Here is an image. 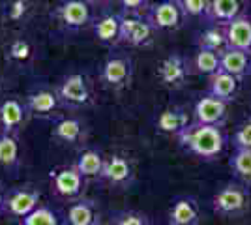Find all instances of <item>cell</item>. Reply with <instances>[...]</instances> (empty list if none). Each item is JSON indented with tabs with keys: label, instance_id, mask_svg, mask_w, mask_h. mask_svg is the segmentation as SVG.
I'll use <instances>...</instances> for the list:
<instances>
[{
	"label": "cell",
	"instance_id": "7",
	"mask_svg": "<svg viewBox=\"0 0 251 225\" xmlns=\"http://www.w3.org/2000/svg\"><path fill=\"white\" fill-rule=\"evenodd\" d=\"M54 13H56V19L70 30H77L92 19L90 4L86 0H60L56 4Z\"/></svg>",
	"mask_w": 251,
	"mask_h": 225
},
{
	"label": "cell",
	"instance_id": "13",
	"mask_svg": "<svg viewBox=\"0 0 251 225\" xmlns=\"http://www.w3.org/2000/svg\"><path fill=\"white\" fill-rule=\"evenodd\" d=\"M56 94L70 105H84L90 98V88H88L86 79L81 74H70L66 75L62 83L58 85Z\"/></svg>",
	"mask_w": 251,
	"mask_h": 225
},
{
	"label": "cell",
	"instance_id": "2",
	"mask_svg": "<svg viewBox=\"0 0 251 225\" xmlns=\"http://www.w3.org/2000/svg\"><path fill=\"white\" fill-rule=\"evenodd\" d=\"M250 203L251 197L250 192L246 190L244 184H236L230 182L227 186H223L220 192L214 195V201H212V206H214V212L220 216H240L244 212L250 210Z\"/></svg>",
	"mask_w": 251,
	"mask_h": 225
},
{
	"label": "cell",
	"instance_id": "35",
	"mask_svg": "<svg viewBox=\"0 0 251 225\" xmlns=\"http://www.w3.org/2000/svg\"><path fill=\"white\" fill-rule=\"evenodd\" d=\"M6 195H8V193L0 188V212H4V210H6Z\"/></svg>",
	"mask_w": 251,
	"mask_h": 225
},
{
	"label": "cell",
	"instance_id": "36",
	"mask_svg": "<svg viewBox=\"0 0 251 225\" xmlns=\"http://www.w3.org/2000/svg\"><path fill=\"white\" fill-rule=\"evenodd\" d=\"M88 4H107V2H111V0H86Z\"/></svg>",
	"mask_w": 251,
	"mask_h": 225
},
{
	"label": "cell",
	"instance_id": "26",
	"mask_svg": "<svg viewBox=\"0 0 251 225\" xmlns=\"http://www.w3.org/2000/svg\"><path fill=\"white\" fill-rule=\"evenodd\" d=\"M83 135V122L75 117H64L52 126V137L62 143H77Z\"/></svg>",
	"mask_w": 251,
	"mask_h": 225
},
{
	"label": "cell",
	"instance_id": "20",
	"mask_svg": "<svg viewBox=\"0 0 251 225\" xmlns=\"http://www.w3.org/2000/svg\"><path fill=\"white\" fill-rule=\"evenodd\" d=\"M189 124H191V120H189L188 111L182 107L165 109V111H161V115L156 120V128L159 131L169 133V135H176V137L188 128Z\"/></svg>",
	"mask_w": 251,
	"mask_h": 225
},
{
	"label": "cell",
	"instance_id": "32",
	"mask_svg": "<svg viewBox=\"0 0 251 225\" xmlns=\"http://www.w3.org/2000/svg\"><path fill=\"white\" fill-rule=\"evenodd\" d=\"M186 17H202L206 19L210 8V0H180Z\"/></svg>",
	"mask_w": 251,
	"mask_h": 225
},
{
	"label": "cell",
	"instance_id": "29",
	"mask_svg": "<svg viewBox=\"0 0 251 225\" xmlns=\"http://www.w3.org/2000/svg\"><path fill=\"white\" fill-rule=\"evenodd\" d=\"M23 225H58V216L49 206H38L32 214L23 218Z\"/></svg>",
	"mask_w": 251,
	"mask_h": 225
},
{
	"label": "cell",
	"instance_id": "27",
	"mask_svg": "<svg viewBox=\"0 0 251 225\" xmlns=\"http://www.w3.org/2000/svg\"><path fill=\"white\" fill-rule=\"evenodd\" d=\"M19 163V145L15 135L11 133H0V167L11 169Z\"/></svg>",
	"mask_w": 251,
	"mask_h": 225
},
{
	"label": "cell",
	"instance_id": "14",
	"mask_svg": "<svg viewBox=\"0 0 251 225\" xmlns=\"http://www.w3.org/2000/svg\"><path fill=\"white\" fill-rule=\"evenodd\" d=\"M26 117V105L21 103L17 98H8L0 103V128L4 133L15 135L23 128Z\"/></svg>",
	"mask_w": 251,
	"mask_h": 225
},
{
	"label": "cell",
	"instance_id": "10",
	"mask_svg": "<svg viewBox=\"0 0 251 225\" xmlns=\"http://www.w3.org/2000/svg\"><path fill=\"white\" fill-rule=\"evenodd\" d=\"M42 199V193L40 190H34V188H17V190H11L6 195V210L11 216H17V218H26L28 214H32L40 204Z\"/></svg>",
	"mask_w": 251,
	"mask_h": 225
},
{
	"label": "cell",
	"instance_id": "9",
	"mask_svg": "<svg viewBox=\"0 0 251 225\" xmlns=\"http://www.w3.org/2000/svg\"><path fill=\"white\" fill-rule=\"evenodd\" d=\"M100 178L116 188H127V186H131L133 178H135L133 165L124 156L113 154V156L105 158L103 171L100 175Z\"/></svg>",
	"mask_w": 251,
	"mask_h": 225
},
{
	"label": "cell",
	"instance_id": "30",
	"mask_svg": "<svg viewBox=\"0 0 251 225\" xmlns=\"http://www.w3.org/2000/svg\"><path fill=\"white\" fill-rule=\"evenodd\" d=\"M111 225H150L148 218L137 210H120L113 216Z\"/></svg>",
	"mask_w": 251,
	"mask_h": 225
},
{
	"label": "cell",
	"instance_id": "22",
	"mask_svg": "<svg viewBox=\"0 0 251 225\" xmlns=\"http://www.w3.org/2000/svg\"><path fill=\"white\" fill-rule=\"evenodd\" d=\"M105 158L101 156V152H98L94 149L83 150L79 154V158L75 161V169L83 175V178H100V175L103 171Z\"/></svg>",
	"mask_w": 251,
	"mask_h": 225
},
{
	"label": "cell",
	"instance_id": "6",
	"mask_svg": "<svg viewBox=\"0 0 251 225\" xmlns=\"http://www.w3.org/2000/svg\"><path fill=\"white\" fill-rule=\"evenodd\" d=\"M157 74H159L161 83L167 88H182L193 72H191L188 56L180 53H171L161 60V64L157 68Z\"/></svg>",
	"mask_w": 251,
	"mask_h": 225
},
{
	"label": "cell",
	"instance_id": "33",
	"mask_svg": "<svg viewBox=\"0 0 251 225\" xmlns=\"http://www.w3.org/2000/svg\"><path fill=\"white\" fill-rule=\"evenodd\" d=\"M122 13L141 15V11H147L150 8V0H116Z\"/></svg>",
	"mask_w": 251,
	"mask_h": 225
},
{
	"label": "cell",
	"instance_id": "34",
	"mask_svg": "<svg viewBox=\"0 0 251 225\" xmlns=\"http://www.w3.org/2000/svg\"><path fill=\"white\" fill-rule=\"evenodd\" d=\"M30 53V47H28V43L23 42V40H17V42H13L11 45V56L13 58H17V60H23V58H26Z\"/></svg>",
	"mask_w": 251,
	"mask_h": 225
},
{
	"label": "cell",
	"instance_id": "23",
	"mask_svg": "<svg viewBox=\"0 0 251 225\" xmlns=\"http://www.w3.org/2000/svg\"><path fill=\"white\" fill-rule=\"evenodd\" d=\"M195 43H197L199 49H208V51L221 53L223 49H227V36H225L223 25H208L202 32L197 34Z\"/></svg>",
	"mask_w": 251,
	"mask_h": 225
},
{
	"label": "cell",
	"instance_id": "28",
	"mask_svg": "<svg viewBox=\"0 0 251 225\" xmlns=\"http://www.w3.org/2000/svg\"><path fill=\"white\" fill-rule=\"evenodd\" d=\"M229 163L234 176L244 186H251V150H236Z\"/></svg>",
	"mask_w": 251,
	"mask_h": 225
},
{
	"label": "cell",
	"instance_id": "4",
	"mask_svg": "<svg viewBox=\"0 0 251 225\" xmlns=\"http://www.w3.org/2000/svg\"><path fill=\"white\" fill-rule=\"evenodd\" d=\"M133 77V60L124 53H111L100 70V79L107 88L120 90L131 83Z\"/></svg>",
	"mask_w": 251,
	"mask_h": 225
},
{
	"label": "cell",
	"instance_id": "1",
	"mask_svg": "<svg viewBox=\"0 0 251 225\" xmlns=\"http://www.w3.org/2000/svg\"><path fill=\"white\" fill-rule=\"evenodd\" d=\"M178 141L189 154L204 161L218 160L229 145V137L223 131V128L197 124V122H191L188 128L178 135Z\"/></svg>",
	"mask_w": 251,
	"mask_h": 225
},
{
	"label": "cell",
	"instance_id": "21",
	"mask_svg": "<svg viewBox=\"0 0 251 225\" xmlns=\"http://www.w3.org/2000/svg\"><path fill=\"white\" fill-rule=\"evenodd\" d=\"M58 94L51 88H36L26 96V111L32 115H49L58 107Z\"/></svg>",
	"mask_w": 251,
	"mask_h": 225
},
{
	"label": "cell",
	"instance_id": "24",
	"mask_svg": "<svg viewBox=\"0 0 251 225\" xmlns=\"http://www.w3.org/2000/svg\"><path fill=\"white\" fill-rule=\"evenodd\" d=\"M66 224L68 225H98L100 218L96 214L94 204L90 201H77L70 204L66 212Z\"/></svg>",
	"mask_w": 251,
	"mask_h": 225
},
{
	"label": "cell",
	"instance_id": "19",
	"mask_svg": "<svg viewBox=\"0 0 251 225\" xmlns=\"http://www.w3.org/2000/svg\"><path fill=\"white\" fill-rule=\"evenodd\" d=\"M120 13H103L92 23L94 38L103 45L120 43Z\"/></svg>",
	"mask_w": 251,
	"mask_h": 225
},
{
	"label": "cell",
	"instance_id": "37",
	"mask_svg": "<svg viewBox=\"0 0 251 225\" xmlns=\"http://www.w3.org/2000/svg\"><path fill=\"white\" fill-rule=\"evenodd\" d=\"M98 225H103V224H101V222H100V224H98Z\"/></svg>",
	"mask_w": 251,
	"mask_h": 225
},
{
	"label": "cell",
	"instance_id": "3",
	"mask_svg": "<svg viewBox=\"0 0 251 225\" xmlns=\"http://www.w3.org/2000/svg\"><path fill=\"white\" fill-rule=\"evenodd\" d=\"M145 17L156 32H169L182 26L186 13L182 10L180 0H161L148 8Z\"/></svg>",
	"mask_w": 251,
	"mask_h": 225
},
{
	"label": "cell",
	"instance_id": "25",
	"mask_svg": "<svg viewBox=\"0 0 251 225\" xmlns=\"http://www.w3.org/2000/svg\"><path fill=\"white\" fill-rule=\"evenodd\" d=\"M191 64V72L199 75H214L220 72V53L216 51H208V49H199L193 54V58H189Z\"/></svg>",
	"mask_w": 251,
	"mask_h": 225
},
{
	"label": "cell",
	"instance_id": "17",
	"mask_svg": "<svg viewBox=\"0 0 251 225\" xmlns=\"http://www.w3.org/2000/svg\"><path fill=\"white\" fill-rule=\"evenodd\" d=\"M246 0H210V8L204 21L208 25H225L246 13Z\"/></svg>",
	"mask_w": 251,
	"mask_h": 225
},
{
	"label": "cell",
	"instance_id": "38",
	"mask_svg": "<svg viewBox=\"0 0 251 225\" xmlns=\"http://www.w3.org/2000/svg\"><path fill=\"white\" fill-rule=\"evenodd\" d=\"M250 118H251V117H250Z\"/></svg>",
	"mask_w": 251,
	"mask_h": 225
},
{
	"label": "cell",
	"instance_id": "12",
	"mask_svg": "<svg viewBox=\"0 0 251 225\" xmlns=\"http://www.w3.org/2000/svg\"><path fill=\"white\" fill-rule=\"evenodd\" d=\"M227 47L251 53V13H242L236 19L225 23Z\"/></svg>",
	"mask_w": 251,
	"mask_h": 225
},
{
	"label": "cell",
	"instance_id": "15",
	"mask_svg": "<svg viewBox=\"0 0 251 225\" xmlns=\"http://www.w3.org/2000/svg\"><path fill=\"white\" fill-rule=\"evenodd\" d=\"M201 208L193 197H178L169 210V225H199Z\"/></svg>",
	"mask_w": 251,
	"mask_h": 225
},
{
	"label": "cell",
	"instance_id": "16",
	"mask_svg": "<svg viewBox=\"0 0 251 225\" xmlns=\"http://www.w3.org/2000/svg\"><path fill=\"white\" fill-rule=\"evenodd\" d=\"M220 70L234 75L238 81L251 74V53L240 49H223L220 53Z\"/></svg>",
	"mask_w": 251,
	"mask_h": 225
},
{
	"label": "cell",
	"instance_id": "5",
	"mask_svg": "<svg viewBox=\"0 0 251 225\" xmlns=\"http://www.w3.org/2000/svg\"><path fill=\"white\" fill-rule=\"evenodd\" d=\"M120 43H127L131 47H147L152 42L156 30L150 26L147 17L120 13Z\"/></svg>",
	"mask_w": 251,
	"mask_h": 225
},
{
	"label": "cell",
	"instance_id": "31",
	"mask_svg": "<svg viewBox=\"0 0 251 225\" xmlns=\"http://www.w3.org/2000/svg\"><path fill=\"white\" fill-rule=\"evenodd\" d=\"M232 145L236 150H251V118L236 128L232 135Z\"/></svg>",
	"mask_w": 251,
	"mask_h": 225
},
{
	"label": "cell",
	"instance_id": "11",
	"mask_svg": "<svg viewBox=\"0 0 251 225\" xmlns=\"http://www.w3.org/2000/svg\"><path fill=\"white\" fill-rule=\"evenodd\" d=\"M51 180L54 192L58 193L60 197H66V199H74V197L81 195V192H83L84 178L83 175L75 169V165L60 167V169L52 171Z\"/></svg>",
	"mask_w": 251,
	"mask_h": 225
},
{
	"label": "cell",
	"instance_id": "18",
	"mask_svg": "<svg viewBox=\"0 0 251 225\" xmlns=\"http://www.w3.org/2000/svg\"><path fill=\"white\" fill-rule=\"evenodd\" d=\"M238 88H240V81L234 75L220 70L208 77V92L206 94L218 98L225 103H230V101H234V98L238 94Z\"/></svg>",
	"mask_w": 251,
	"mask_h": 225
},
{
	"label": "cell",
	"instance_id": "8",
	"mask_svg": "<svg viewBox=\"0 0 251 225\" xmlns=\"http://www.w3.org/2000/svg\"><path fill=\"white\" fill-rule=\"evenodd\" d=\"M227 105L218 98L204 94L193 107V122L197 124H206V126H220L227 122Z\"/></svg>",
	"mask_w": 251,
	"mask_h": 225
}]
</instances>
